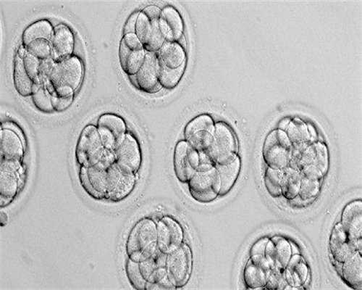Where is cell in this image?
I'll return each mask as SVG.
<instances>
[{
  "label": "cell",
  "mask_w": 362,
  "mask_h": 290,
  "mask_svg": "<svg viewBox=\"0 0 362 290\" xmlns=\"http://www.w3.org/2000/svg\"><path fill=\"white\" fill-rule=\"evenodd\" d=\"M137 173L128 172L115 163L108 169L107 200L120 203L129 197L137 182Z\"/></svg>",
  "instance_id": "cell-10"
},
{
  "label": "cell",
  "mask_w": 362,
  "mask_h": 290,
  "mask_svg": "<svg viewBox=\"0 0 362 290\" xmlns=\"http://www.w3.org/2000/svg\"><path fill=\"white\" fill-rule=\"evenodd\" d=\"M147 51L135 33L124 35L119 48V61L129 75H135L143 65Z\"/></svg>",
  "instance_id": "cell-9"
},
{
  "label": "cell",
  "mask_w": 362,
  "mask_h": 290,
  "mask_svg": "<svg viewBox=\"0 0 362 290\" xmlns=\"http://www.w3.org/2000/svg\"><path fill=\"white\" fill-rule=\"evenodd\" d=\"M114 152L115 163L123 170L137 173L142 166V150L132 133H126L124 140L117 147Z\"/></svg>",
  "instance_id": "cell-14"
},
{
  "label": "cell",
  "mask_w": 362,
  "mask_h": 290,
  "mask_svg": "<svg viewBox=\"0 0 362 290\" xmlns=\"http://www.w3.org/2000/svg\"><path fill=\"white\" fill-rule=\"evenodd\" d=\"M23 61L26 71L30 79L36 85H42L39 80V66L41 61L29 52L24 56Z\"/></svg>",
  "instance_id": "cell-42"
},
{
  "label": "cell",
  "mask_w": 362,
  "mask_h": 290,
  "mask_svg": "<svg viewBox=\"0 0 362 290\" xmlns=\"http://www.w3.org/2000/svg\"><path fill=\"white\" fill-rule=\"evenodd\" d=\"M283 179L280 187L282 196L288 200L295 199L298 196L301 177L300 172L290 166L283 169Z\"/></svg>",
  "instance_id": "cell-31"
},
{
  "label": "cell",
  "mask_w": 362,
  "mask_h": 290,
  "mask_svg": "<svg viewBox=\"0 0 362 290\" xmlns=\"http://www.w3.org/2000/svg\"><path fill=\"white\" fill-rule=\"evenodd\" d=\"M291 121L288 119L281 121L278 125V129L286 131L288 129Z\"/></svg>",
  "instance_id": "cell-50"
},
{
  "label": "cell",
  "mask_w": 362,
  "mask_h": 290,
  "mask_svg": "<svg viewBox=\"0 0 362 290\" xmlns=\"http://www.w3.org/2000/svg\"><path fill=\"white\" fill-rule=\"evenodd\" d=\"M187 185L191 197L199 203H212L219 196L220 180L215 166L197 171Z\"/></svg>",
  "instance_id": "cell-7"
},
{
  "label": "cell",
  "mask_w": 362,
  "mask_h": 290,
  "mask_svg": "<svg viewBox=\"0 0 362 290\" xmlns=\"http://www.w3.org/2000/svg\"><path fill=\"white\" fill-rule=\"evenodd\" d=\"M160 64L176 69L187 63V55L185 48L178 43L166 42L157 52Z\"/></svg>",
  "instance_id": "cell-24"
},
{
  "label": "cell",
  "mask_w": 362,
  "mask_h": 290,
  "mask_svg": "<svg viewBox=\"0 0 362 290\" xmlns=\"http://www.w3.org/2000/svg\"><path fill=\"white\" fill-rule=\"evenodd\" d=\"M273 243L275 268L284 270L292 256L291 243L285 238L275 237L270 239Z\"/></svg>",
  "instance_id": "cell-32"
},
{
  "label": "cell",
  "mask_w": 362,
  "mask_h": 290,
  "mask_svg": "<svg viewBox=\"0 0 362 290\" xmlns=\"http://www.w3.org/2000/svg\"><path fill=\"white\" fill-rule=\"evenodd\" d=\"M0 145H1V161L22 162L25 150L24 143L19 135L10 129L1 128Z\"/></svg>",
  "instance_id": "cell-21"
},
{
  "label": "cell",
  "mask_w": 362,
  "mask_h": 290,
  "mask_svg": "<svg viewBox=\"0 0 362 290\" xmlns=\"http://www.w3.org/2000/svg\"><path fill=\"white\" fill-rule=\"evenodd\" d=\"M270 239L263 238L258 240L250 249V257L254 256H265L266 246Z\"/></svg>",
  "instance_id": "cell-46"
},
{
  "label": "cell",
  "mask_w": 362,
  "mask_h": 290,
  "mask_svg": "<svg viewBox=\"0 0 362 290\" xmlns=\"http://www.w3.org/2000/svg\"><path fill=\"white\" fill-rule=\"evenodd\" d=\"M126 273L129 282L133 289L146 290L147 282L140 273L139 263L128 259L126 265Z\"/></svg>",
  "instance_id": "cell-39"
},
{
  "label": "cell",
  "mask_w": 362,
  "mask_h": 290,
  "mask_svg": "<svg viewBox=\"0 0 362 290\" xmlns=\"http://www.w3.org/2000/svg\"><path fill=\"white\" fill-rule=\"evenodd\" d=\"M157 249V224L150 218L138 220L129 234L126 252L129 259L143 262L150 258Z\"/></svg>",
  "instance_id": "cell-2"
},
{
  "label": "cell",
  "mask_w": 362,
  "mask_h": 290,
  "mask_svg": "<svg viewBox=\"0 0 362 290\" xmlns=\"http://www.w3.org/2000/svg\"><path fill=\"white\" fill-rule=\"evenodd\" d=\"M159 24L166 42L178 43L184 37V23L182 16L172 6H167L162 9Z\"/></svg>",
  "instance_id": "cell-19"
},
{
  "label": "cell",
  "mask_w": 362,
  "mask_h": 290,
  "mask_svg": "<svg viewBox=\"0 0 362 290\" xmlns=\"http://www.w3.org/2000/svg\"><path fill=\"white\" fill-rule=\"evenodd\" d=\"M340 224L352 240L358 241L362 237V203L354 201L349 203L342 214Z\"/></svg>",
  "instance_id": "cell-22"
},
{
  "label": "cell",
  "mask_w": 362,
  "mask_h": 290,
  "mask_svg": "<svg viewBox=\"0 0 362 290\" xmlns=\"http://www.w3.org/2000/svg\"><path fill=\"white\" fill-rule=\"evenodd\" d=\"M87 168L88 178L94 189L106 198L108 192V170L98 166Z\"/></svg>",
  "instance_id": "cell-36"
},
{
  "label": "cell",
  "mask_w": 362,
  "mask_h": 290,
  "mask_svg": "<svg viewBox=\"0 0 362 290\" xmlns=\"http://www.w3.org/2000/svg\"><path fill=\"white\" fill-rule=\"evenodd\" d=\"M97 130L103 145L108 150L115 151L124 140L127 133L126 122L120 115L106 113L100 116Z\"/></svg>",
  "instance_id": "cell-12"
},
{
  "label": "cell",
  "mask_w": 362,
  "mask_h": 290,
  "mask_svg": "<svg viewBox=\"0 0 362 290\" xmlns=\"http://www.w3.org/2000/svg\"><path fill=\"white\" fill-rule=\"evenodd\" d=\"M142 11L150 17L159 19L162 10L157 6H150L145 8Z\"/></svg>",
  "instance_id": "cell-49"
},
{
  "label": "cell",
  "mask_w": 362,
  "mask_h": 290,
  "mask_svg": "<svg viewBox=\"0 0 362 290\" xmlns=\"http://www.w3.org/2000/svg\"><path fill=\"white\" fill-rule=\"evenodd\" d=\"M84 64L80 58L71 55L56 61L51 71L48 82L54 87H67L75 91L84 78Z\"/></svg>",
  "instance_id": "cell-5"
},
{
  "label": "cell",
  "mask_w": 362,
  "mask_h": 290,
  "mask_svg": "<svg viewBox=\"0 0 362 290\" xmlns=\"http://www.w3.org/2000/svg\"><path fill=\"white\" fill-rule=\"evenodd\" d=\"M309 276V268L305 259L299 254L292 255L285 269V277L288 284L300 287L305 284Z\"/></svg>",
  "instance_id": "cell-27"
},
{
  "label": "cell",
  "mask_w": 362,
  "mask_h": 290,
  "mask_svg": "<svg viewBox=\"0 0 362 290\" xmlns=\"http://www.w3.org/2000/svg\"><path fill=\"white\" fill-rule=\"evenodd\" d=\"M55 61L52 57L48 58L46 60L41 61L39 66V80L42 85H45L48 80L49 77Z\"/></svg>",
  "instance_id": "cell-45"
},
{
  "label": "cell",
  "mask_w": 362,
  "mask_h": 290,
  "mask_svg": "<svg viewBox=\"0 0 362 290\" xmlns=\"http://www.w3.org/2000/svg\"><path fill=\"white\" fill-rule=\"evenodd\" d=\"M135 34L147 52H157L166 43L159 19L150 17L143 11L138 14Z\"/></svg>",
  "instance_id": "cell-15"
},
{
  "label": "cell",
  "mask_w": 362,
  "mask_h": 290,
  "mask_svg": "<svg viewBox=\"0 0 362 290\" xmlns=\"http://www.w3.org/2000/svg\"><path fill=\"white\" fill-rule=\"evenodd\" d=\"M321 180H312L301 177L298 197L303 201L314 199L320 191Z\"/></svg>",
  "instance_id": "cell-40"
},
{
  "label": "cell",
  "mask_w": 362,
  "mask_h": 290,
  "mask_svg": "<svg viewBox=\"0 0 362 290\" xmlns=\"http://www.w3.org/2000/svg\"><path fill=\"white\" fill-rule=\"evenodd\" d=\"M52 48V58L59 61L71 56L75 45V37L73 31L65 24H59L54 28L50 41Z\"/></svg>",
  "instance_id": "cell-20"
},
{
  "label": "cell",
  "mask_w": 362,
  "mask_h": 290,
  "mask_svg": "<svg viewBox=\"0 0 362 290\" xmlns=\"http://www.w3.org/2000/svg\"><path fill=\"white\" fill-rule=\"evenodd\" d=\"M362 259L358 252L348 258L342 266L341 277L346 283L354 289L362 287Z\"/></svg>",
  "instance_id": "cell-26"
},
{
  "label": "cell",
  "mask_w": 362,
  "mask_h": 290,
  "mask_svg": "<svg viewBox=\"0 0 362 290\" xmlns=\"http://www.w3.org/2000/svg\"><path fill=\"white\" fill-rule=\"evenodd\" d=\"M166 269L168 277L175 289L188 284L193 269V254L188 244L183 243L167 255Z\"/></svg>",
  "instance_id": "cell-6"
},
{
  "label": "cell",
  "mask_w": 362,
  "mask_h": 290,
  "mask_svg": "<svg viewBox=\"0 0 362 290\" xmlns=\"http://www.w3.org/2000/svg\"><path fill=\"white\" fill-rule=\"evenodd\" d=\"M249 260L256 266L267 270V272H269L271 269L266 256H254L250 257Z\"/></svg>",
  "instance_id": "cell-48"
},
{
  "label": "cell",
  "mask_w": 362,
  "mask_h": 290,
  "mask_svg": "<svg viewBox=\"0 0 362 290\" xmlns=\"http://www.w3.org/2000/svg\"><path fill=\"white\" fill-rule=\"evenodd\" d=\"M13 83L20 95L31 96L34 83L26 71L22 58L17 54L14 58Z\"/></svg>",
  "instance_id": "cell-28"
},
{
  "label": "cell",
  "mask_w": 362,
  "mask_h": 290,
  "mask_svg": "<svg viewBox=\"0 0 362 290\" xmlns=\"http://www.w3.org/2000/svg\"><path fill=\"white\" fill-rule=\"evenodd\" d=\"M286 133L293 145L311 141L308 125L298 119L291 121Z\"/></svg>",
  "instance_id": "cell-35"
},
{
  "label": "cell",
  "mask_w": 362,
  "mask_h": 290,
  "mask_svg": "<svg viewBox=\"0 0 362 290\" xmlns=\"http://www.w3.org/2000/svg\"><path fill=\"white\" fill-rule=\"evenodd\" d=\"M160 63L157 52H147L145 61L135 74L136 87L140 91L154 94L162 89L159 82Z\"/></svg>",
  "instance_id": "cell-17"
},
{
  "label": "cell",
  "mask_w": 362,
  "mask_h": 290,
  "mask_svg": "<svg viewBox=\"0 0 362 290\" xmlns=\"http://www.w3.org/2000/svg\"><path fill=\"white\" fill-rule=\"evenodd\" d=\"M31 99L35 107L44 113H52L54 108L52 104V94L45 85L34 84L32 89Z\"/></svg>",
  "instance_id": "cell-34"
},
{
  "label": "cell",
  "mask_w": 362,
  "mask_h": 290,
  "mask_svg": "<svg viewBox=\"0 0 362 290\" xmlns=\"http://www.w3.org/2000/svg\"><path fill=\"white\" fill-rule=\"evenodd\" d=\"M74 95L69 96H59L55 94H52V104L54 110L62 112L67 110L73 103Z\"/></svg>",
  "instance_id": "cell-44"
},
{
  "label": "cell",
  "mask_w": 362,
  "mask_h": 290,
  "mask_svg": "<svg viewBox=\"0 0 362 290\" xmlns=\"http://www.w3.org/2000/svg\"><path fill=\"white\" fill-rule=\"evenodd\" d=\"M75 157L80 167L98 166L108 170L115 163L114 151L105 147L97 127L92 124L86 126L80 134Z\"/></svg>",
  "instance_id": "cell-1"
},
{
  "label": "cell",
  "mask_w": 362,
  "mask_h": 290,
  "mask_svg": "<svg viewBox=\"0 0 362 290\" xmlns=\"http://www.w3.org/2000/svg\"><path fill=\"white\" fill-rule=\"evenodd\" d=\"M157 249L169 254L184 243V230L176 219L165 216L157 223Z\"/></svg>",
  "instance_id": "cell-13"
},
{
  "label": "cell",
  "mask_w": 362,
  "mask_h": 290,
  "mask_svg": "<svg viewBox=\"0 0 362 290\" xmlns=\"http://www.w3.org/2000/svg\"><path fill=\"white\" fill-rule=\"evenodd\" d=\"M215 126L210 115H197L184 129L185 140L198 152H207L213 141Z\"/></svg>",
  "instance_id": "cell-8"
},
{
  "label": "cell",
  "mask_w": 362,
  "mask_h": 290,
  "mask_svg": "<svg viewBox=\"0 0 362 290\" xmlns=\"http://www.w3.org/2000/svg\"><path fill=\"white\" fill-rule=\"evenodd\" d=\"M22 162L1 161L0 171V198L1 206L5 202H11L17 196L21 186Z\"/></svg>",
  "instance_id": "cell-16"
},
{
  "label": "cell",
  "mask_w": 362,
  "mask_h": 290,
  "mask_svg": "<svg viewBox=\"0 0 362 290\" xmlns=\"http://www.w3.org/2000/svg\"><path fill=\"white\" fill-rule=\"evenodd\" d=\"M238 152V139L233 129L225 122L215 123L213 141L206 152L215 166L231 161Z\"/></svg>",
  "instance_id": "cell-3"
},
{
  "label": "cell",
  "mask_w": 362,
  "mask_h": 290,
  "mask_svg": "<svg viewBox=\"0 0 362 290\" xmlns=\"http://www.w3.org/2000/svg\"><path fill=\"white\" fill-rule=\"evenodd\" d=\"M139 13L140 11H135L129 15L124 27V35L135 33L137 18Z\"/></svg>",
  "instance_id": "cell-47"
},
{
  "label": "cell",
  "mask_w": 362,
  "mask_h": 290,
  "mask_svg": "<svg viewBox=\"0 0 362 290\" xmlns=\"http://www.w3.org/2000/svg\"><path fill=\"white\" fill-rule=\"evenodd\" d=\"M293 145L286 131L275 129L266 138L263 150V156L268 167L274 169H284L289 166L292 156Z\"/></svg>",
  "instance_id": "cell-4"
},
{
  "label": "cell",
  "mask_w": 362,
  "mask_h": 290,
  "mask_svg": "<svg viewBox=\"0 0 362 290\" xmlns=\"http://www.w3.org/2000/svg\"><path fill=\"white\" fill-rule=\"evenodd\" d=\"M174 172L179 182L187 184L198 171L199 153L186 140L179 141L175 147Z\"/></svg>",
  "instance_id": "cell-11"
},
{
  "label": "cell",
  "mask_w": 362,
  "mask_h": 290,
  "mask_svg": "<svg viewBox=\"0 0 362 290\" xmlns=\"http://www.w3.org/2000/svg\"><path fill=\"white\" fill-rule=\"evenodd\" d=\"M78 180L80 186H82V189L91 198L96 201L106 199L104 196L99 194L90 184L88 178L87 168L86 167H80L78 173Z\"/></svg>",
  "instance_id": "cell-43"
},
{
  "label": "cell",
  "mask_w": 362,
  "mask_h": 290,
  "mask_svg": "<svg viewBox=\"0 0 362 290\" xmlns=\"http://www.w3.org/2000/svg\"><path fill=\"white\" fill-rule=\"evenodd\" d=\"M27 52H27V48L23 45L22 46L19 47L16 54L18 55L20 57H21L23 59V58L24 57V56L27 55Z\"/></svg>",
  "instance_id": "cell-51"
},
{
  "label": "cell",
  "mask_w": 362,
  "mask_h": 290,
  "mask_svg": "<svg viewBox=\"0 0 362 290\" xmlns=\"http://www.w3.org/2000/svg\"><path fill=\"white\" fill-rule=\"evenodd\" d=\"M241 167L240 159L238 156L231 161L215 166L220 180L219 197H224L231 191L239 177Z\"/></svg>",
  "instance_id": "cell-25"
},
{
  "label": "cell",
  "mask_w": 362,
  "mask_h": 290,
  "mask_svg": "<svg viewBox=\"0 0 362 290\" xmlns=\"http://www.w3.org/2000/svg\"><path fill=\"white\" fill-rule=\"evenodd\" d=\"M27 52L38 58L40 61L48 59L52 55V48L50 41L45 38H37L27 47Z\"/></svg>",
  "instance_id": "cell-38"
},
{
  "label": "cell",
  "mask_w": 362,
  "mask_h": 290,
  "mask_svg": "<svg viewBox=\"0 0 362 290\" xmlns=\"http://www.w3.org/2000/svg\"><path fill=\"white\" fill-rule=\"evenodd\" d=\"M186 64L176 69L168 68L162 64L159 66V82L163 88L173 89L182 80Z\"/></svg>",
  "instance_id": "cell-33"
},
{
  "label": "cell",
  "mask_w": 362,
  "mask_h": 290,
  "mask_svg": "<svg viewBox=\"0 0 362 290\" xmlns=\"http://www.w3.org/2000/svg\"><path fill=\"white\" fill-rule=\"evenodd\" d=\"M283 169H274L268 167L265 174V184L269 194L273 198L282 196L281 181L283 179Z\"/></svg>",
  "instance_id": "cell-37"
},
{
  "label": "cell",
  "mask_w": 362,
  "mask_h": 290,
  "mask_svg": "<svg viewBox=\"0 0 362 290\" xmlns=\"http://www.w3.org/2000/svg\"><path fill=\"white\" fill-rule=\"evenodd\" d=\"M330 249L333 259L344 263L355 253L361 254V240H352L340 223L335 225L330 240Z\"/></svg>",
  "instance_id": "cell-18"
},
{
  "label": "cell",
  "mask_w": 362,
  "mask_h": 290,
  "mask_svg": "<svg viewBox=\"0 0 362 290\" xmlns=\"http://www.w3.org/2000/svg\"><path fill=\"white\" fill-rule=\"evenodd\" d=\"M269 273L270 270L267 272L249 260L244 270V281L247 288L248 289H266Z\"/></svg>",
  "instance_id": "cell-30"
},
{
  "label": "cell",
  "mask_w": 362,
  "mask_h": 290,
  "mask_svg": "<svg viewBox=\"0 0 362 290\" xmlns=\"http://www.w3.org/2000/svg\"><path fill=\"white\" fill-rule=\"evenodd\" d=\"M288 285L285 269L273 268L270 270L266 289H285Z\"/></svg>",
  "instance_id": "cell-41"
},
{
  "label": "cell",
  "mask_w": 362,
  "mask_h": 290,
  "mask_svg": "<svg viewBox=\"0 0 362 290\" xmlns=\"http://www.w3.org/2000/svg\"><path fill=\"white\" fill-rule=\"evenodd\" d=\"M166 259L167 254L157 249L150 258L139 263L140 273L147 283H157L168 277Z\"/></svg>",
  "instance_id": "cell-23"
},
{
  "label": "cell",
  "mask_w": 362,
  "mask_h": 290,
  "mask_svg": "<svg viewBox=\"0 0 362 290\" xmlns=\"http://www.w3.org/2000/svg\"><path fill=\"white\" fill-rule=\"evenodd\" d=\"M53 32L54 28L48 20L42 19V20L36 21L29 25L24 31L23 45L27 47L37 38H45V40L50 41Z\"/></svg>",
  "instance_id": "cell-29"
}]
</instances>
